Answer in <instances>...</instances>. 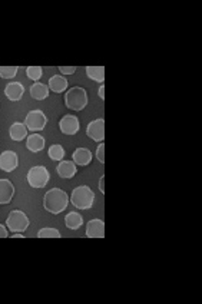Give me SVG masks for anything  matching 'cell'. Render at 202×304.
<instances>
[{"mask_svg":"<svg viewBox=\"0 0 202 304\" xmlns=\"http://www.w3.org/2000/svg\"><path fill=\"white\" fill-rule=\"evenodd\" d=\"M65 224H66V227L69 230L76 231V230H79L83 225V217L79 213H76V211H70L65 217Z\"/></svg>","mask_w":202,"mask_h":304,"instance_id":"18","label":"cell"},{"mask_svg":"<svg viewBox=\"0 0 202 304\" xmlns=\"http://www.w3.org/2000/svg\"><path fill=\"white\" fill-rule=\"evenodd\" d=\"M29 217L20 210H12L6 219V225L12 233H24L29 228Z\"/></svg>","mask_w":202,"mask_h":304,"instance_id":"4","label":"cell"},{"mask_svg":"<svg viewBox=\"0 0 202 304\" xmlns=\"http://www.w3.org/2000/svg\"><path fill=\"white\" fill-rule=\"evenodd\" d=\"M23 93H24V87L20 82H10V84H7V87H4V95L13 102L20 101Z\"/></svg>","mask_w":202,"mask_h":304,"instance_id":"13","label":"cell"},{"mask_svg":"<svg viewBox=\"0 0 202 304\" xmlns=\"http://www.w3.org/2000/svg\"><path fill=\"white\" fill-rule=\"evenodd\" d=\"M65 104L69 109L73 110H82L88 105V93L83 87H70L65 95Z\"/></svg>","mask_w":202,"mask_h":304,"instance_id":"3","label":"cell"},{"mask_svg":"<svg viewBox=\"0 0 202 304\" xmlns=\"http://www.w3.org/2000/svg\"><path fill=\"white\" fill-rule=\"evenodd\" d=\"M73 162L81 167H86L92 162V152L88 148H78L73 152Z\"/></svg>","mask_w":202,"mask_h":304,"instance_id":"15","label":"cell"},{"mask_svg":"<svg viewBox=\"0 0 202 304\" xmlns=\"http://www.w3.org/2000/svg\"><path fill=\"white\" fill-rule=\"evenodd\" d=\"M26 75H27V78L32 79L33 82H38V81L42 78V75H43V69H42L40 66H29V67L26 69Z\"/></svg>","mask_w":202,"mask_h":304,"instance_id":"22","label":"cell"},{"mask_svg":"<svg viewBox=\"0 0 202 304\" xmlns=\"http://www.w3.org/2000/svg\"><path fill=\"white\" fill-rule=\"evenodd\" d=\"M46 124H47V118L43 113V110L40 109H35V110H30L27 115H26V119H24V125L29 130H33V132H38V130H45Z\"/></svg>","mask_w":202,"mask_h":304,"instance_id":"6","label":"cell"},{"mask_svg":"<svg viewBox=\"0 0 202 304\" xmlns=\"http://www.w3.org/2000/svg\"><path fill=\"white\" fill-rule=\"evenodd\" d=\"M27 128L26 125L22 124V122H15L12 124L10 130H9V133H10V138L16 142H20L24 138H27Z\"/></svg>","mask_w":202,"mask_h":304,"instance_id":"16","label":"cell"},{"mask_svg":"<svg viewBox=\"0 0 202 304\" xmlns=\"http://www.w3.org/2000/svg\"><path fill=\"white\" fill-rule=\"evenodd\" d=\"M47 87H49L50 90H53L55 93H62V92H65L67 89V81L61 75H55V76H52L49 79Z\"/></svg>","mask_w":202,"mask_h":304,"instance_id":"17","label":"cell"},{"mask_svg":"<svg viewBox=\"0 0 202 304\" xmlns=\"http://www.w3.org/2000/svg\"><path fill=\"white\" fill-rule=\"evenodd\" d=\"M96 158L101 164H105V144L101 142L98 145V150H96Z\"/></svg>","mask_w":202,"mask_h":304,"instance_id":"25","label":"cell"},{"mask_svg":"<svg viewBox=\"0 0 202 304\" xmlns=\"http://www.w3.org/2000/svg\"><path fill=\"white\" fill-rule=\"evenodd\" d=\"M47 155H49V158H50L52 161H62V159H63V156H65V150H63V147H62V145H59V144H53V145H50V147H49V150H47Z\"/></svg>","mask_w":202,"mask_h":304,"instance_id":"21","label":"cell"},{"mask_svg":"<svg viewBox=\"0 0 202 304\" xmlns=\"http://www.w3.org/2000/svg\"><path fill=\"white\" fill-rule=\"evenodd\" d=\"M49 179H50V174L43 165L33 167L27 173V182L33 188H43L47 185Z\"/></svg>","mask_w":202,"mask_h":304,"instance_id":"5","label":"cell"},{"mask_svg":"<svg viewBox=\"0 0 202 304\" xmlns=\"http://www.w3.org/2000/svg\"><path fill=\"white\" fill-rule=\"evenodd\" d=\"M26 148L30 152H40L43 151L45 148V138L39 133H33L30 136H27V141H26Z\"/></svg>","mask_w":202,"mask_h":304,"instance_id":"14","label":"cell"},{"mask_svg":"<svg viewBox=\"0 0 202 304\" xmlns=\"http://www.w3.org/2000/svg\"><path fill=\"white\" fill-rule=\"evenodd\" d=\"M99 190H101V193H105V176L103 175L99 179Z\"/></svg>","mask_w":202,"mask_h":304,"instance_id":"28","label":"cell"},{"mask_svg":"<svg viewBox=\"0 0 202 304\" xmlns=\"http://www.w3.org/2000/svg\"><path fill=\"white\" fill-rule=\"evenodd\" d=\"M86 135L95 142H103V139H105V121H103V118L92 121L86 128Z\"/></svg>","mask_w":202,"mask_h":304,"instance_id":"7","label":"cell"},{"mask_svg":"<svg viewBox=\"0 0 202 304\" xmlns=\"http://www.w3.org/2000/svg\"><path fill=\"white\" fill-rule=\"evenodd\" d=\"M19 165V156L13 151H4L0 153V170L4 173H12Z\"/></svg>","mask_w":202,"mask_h":304,"instance_id":"8","label":"cell"},{"mask_svg":"<svg viewBox=\"0 0 202 304\" xmlns=\"http://www.w3.org/2000/svg\"><path fill=\"white\" fill-rule=\"evenodd\" d=\"M86 237L89 239H103L105 237V224L102 219H90L86 225Z\"/></svg>","mask_w":202,"mask_h":304,"instance_id":"10","label":"cell"},{"mask_svg":"<svg viewBox=\"0 0 202 304\" xmlns=\"http://www.w3.org/2000/svg\"><path fill=\"white\" fill-rule=\"evenodd\" d=\"M69 196L61 188H52L43 196V207L50 214H61L67 208Z\"/></svg>","mask_w":202,"mask_h":304,"instance_id":"1","label":"cell"},{"mask_svg":"<svg viewBox=\"0 0 202 304\" xmlns=\"http://www.w3.org/2000/svg\"><path fill=\"white\" fill-rule=\"evenodd\" d=\"M56 173L61 178L70 179L76 175L78 168H76V164L73 161H59V164L56 167Z\"/></svg>","mask_w":202,"mask_h":304,"instance_id":"12","label":"cell"},{"mask_svg":"<svg viewBox=\"0 0 202 304\" xmlns=\"http://www.w3.org/2000/svg\"><path fill=\"white\" fill-rule=\"evenodd\" d=\"M30 95L36 101H43L49 96V87H46L45 84L36 82L30 87Z\"/></svg>","mask_w":202,"mask_h":304,"instance_id":"19","label":"cell"},{"mask_svg":"<svg viewBox=\"0 0 202 304\" xmlns=\"http://www.w3.org/2000/svg\"><path fill=\"white\" fill-rule=\"evenodd\" d=\"M12 239H24V236L20 234V233H18V234H13V236H12Z\"/></svg>","mask_w":202,"mask_h":304,"instance_id":"30","label":"cell"},{"mask_svg":"<svg viewBox=\"0 0 202 304\" xmlns=\"http://www.w3.org/2000/svg\"><path fill=\"white\" fill-rule=\"evenodd\" d=\"M38 237H39V239H49V237L61 239L62 236H61L59 230H56V228H42V230H39Z\"/></svg>","mask_w":202,"mask_h":304,"instance_id":"24","label":"cell"},{"mask_svg":"<svg viewBox=\"0 0 202 304\" xmlns=\"http://www.w3.org/2000/svg\"><path fill=\"white\" fill-rule=\"evenodd\" d=\"M18 70H19L18 66H0V78L12 79L18 75Z\"/></svg>","mask_w":202,"mask_h":304,"instance_id":"23","label":"cell"},{"mask_svg":"<svg viewBox=\"0 0 202 304\" xmlns=\"http://www.w3.org/2000/svg\"><path fill=\"white\" fill-rule=\"evenodd\" d=\"M99 96L102 99H105V87L103 85H101V87H99Z\"/></svg>","mask_w":202,"mask_h":304,"instance_id":"29","label":"cell"},{"mask_svg":"<svg viewBox=\"0 0 202 304\" xmlns=\"http://www.w3.org/2000/svg\"><path fill=\"white\" fill-rule=\"evenodd\" d=\"M70 202L78 210H90L95 202V193L88 185L76 187L70 194Z\"/></svg>","mask_w":202,"mask_h":304,"instance_id":"2","label":"cell"},{"mask_svg":"<svg viewBox=\"0 0 202 304\" xmlns=\"http://www.w3.org/2000/svg\"><path fill=\"white\" fill-rule=\"evenodd\" d=\"M7 237H9V233L6 230V227L0 224V239H7Z\"/></svg>","mask_w":202,"mask_h":304,"instance_id":"27","label":"cell"},{"mask_svg":"<svg viewBox=\"0 0 202 304\" xmlns=\"http://www.w3.org/2000/svg\"><path fill=\"white\" fill-rule=\"evenodd\" d=\"M15 195V185L12 181L3 178L0 179V205H6L12 201Z\"/></svg>","mask_w":202,"mask_h":304,"instance_id":"11","label":"cell"},{"mask_svg":"<svg viewBox=\"0 0 202 304\" xmlns=\"http://www.w3.org/2000/svg\"><path fill=\"white\" fill-rule=\"evenodd\" d=\"M86 75L92 81H95L98 84H103V81H105V67L103 66H88L86 67Z\"/></svg>","mask_w":202,"mask_h":304,"instance_id":"20","label":"cell"},{"mask_svg":"<svg viewBox=\"0 0 202 304\" xmlns=\"http://www.w3.org/2000/svg\"><path fill=\"white\" fill-rule=\"evenodd\" d=\"M59 70L63 75H73L76 72V67L75 66H59Z\"/></svg>","mask_w":202,"mask_h":304,"instance_id":"26","label":"cell"},{"mask_svg":"<svg viewBox=\"0 0 202 304\" xmlns=\"http://www.w3.org/2000/svg\"><path fill=\"white\" fill-rule=\"evenodd\" d=\"M81 128V122L75 115H65L59 122V130L65 135H75Z\"/></svg>","mask_w":202,"mask_h":304,"instance_id":"9","label":"cell"}]
</instances>
